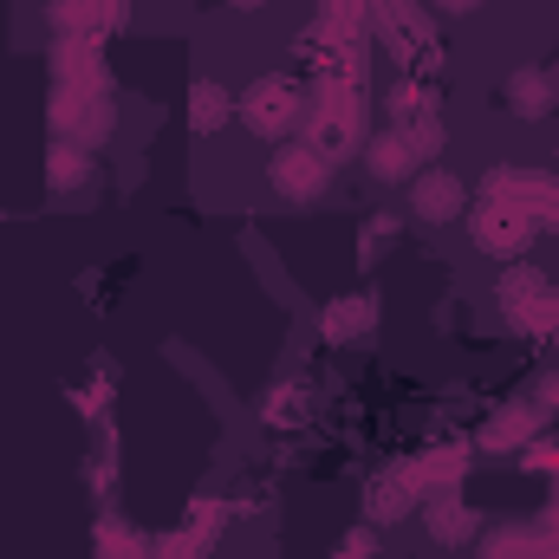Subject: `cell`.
<instances>
[{
	"instance_id": "obj_7",
	"label": "cell",
	"mask_w": 559,
	"mask_h": 559,
	"mask_svg": "<svg viewBox=\"0 0 559 559\" xmlns=\"http://www.w3.org/2000/svg\"><path fill=\"white\" fill-rule=\"evenodd\" d=\"M508 105H514V111H547V85H540L534 72H521V79L508 85Z\"/></svg>"
},
{
	"instance_id": "obj_6",
	"label": "cell",
	"mask_w": 559,
	"mask_h": 559,
	"mask_svg": "<svg viewBox=\"0 0 559 559\" xmlns=\"http://www.w3.org/2000/svg\"><path fill=\"white\" fill-rule=\"evenodd\" d=\"M365 319H371V299H338V306H325V332H332V338H358Z\"/></svg>"
},
{
	"instance_id": "obj_5",
	"label": "cell",
	"mask_w": 559,
	"mask_h": 559,
	"mask_svg": "<svg viewBox=\"0 0 559 559\" xmlns=\"http://www.w3.org/2000/svg\"><path fill=\"white\" fill-rule=\"evenodd\" d=\"M475 241H481V248H495V254H521V248H527V228H521V222H508V215H495V222H481V228H475Z\"/></svg>"
},
{
	"instance_id": "obj_3",
	"label": "cell",
	"mask_w": 559,
	"mask_h": 559,
	"mask_svg": "<svg viewBox=\"0 0 559 559\" xmlns=\"http://www.w3.org/2000/svg\"><path fill=\"white\" fill-rule=\"evenodd\" d=\"M417 215H429V222L462 215V182H455V176H442V169H423V176H417Z\"/></svg>"
},
{
	"instance_id": "obj_2",
	"label": "cell",
	"mask_w": 559,
	"mask_h": 559,
	"mask_svg": "<svg viewBox=\"0 0 559 559\" xmlns=\"http://www.w3.org/2000/svg\"><path fill=\"white\" fill-rule=\"evenodd\" d=\"M293 118H299V98H293V85L261 79V85H254V98H248V124H254L261 138H286V131H293Z\"/></svg>"
},
{
	"instance_id": "obj_1",
	"label": "cell",
	"mask_w": 559,
	"mask_h": 559,
	"mask_svg": "<svg viewBox=\"0 0 559 559\" xmlns=\"http://www.w3.org/2000/svg\"><path fill=\"white\" fill-rule=\"evenodd\" d=\"M274 189L286 202H319L325 195V163L312 156V150H299V143H286L274 156Z\"/></svg>"
},
{
	"instance_id": "obj_4",
	"label": "cell",
	"mask_w": 559,
	"mask_h": 559,
	"mask_svg": "<svg viewBox=\"0 0 559 559\" xmlns=\"http://www.w3.org/2000/svg\"><path fill=\"white\" fill-rule=\"evenodd\" d=\"M411 163H417V143L404 138V131H384V138L371 143V169H378L384 182H404Z\"/></svg>"
},
{
	"instance_id": "obj_8",
	"label": "cell",
	"mask_w": 559,
	"mask_h": 559,
	"mask_svg": "<svg viewBox=\"0 0 559 559\" xmlns=\"http://www.w3.org/2000/svg\"><path fill=\"white\" fill-rule=\"evenodd\" d=\"M442 7H475V0H442Z\"/></svg>"
}]
</instances>
